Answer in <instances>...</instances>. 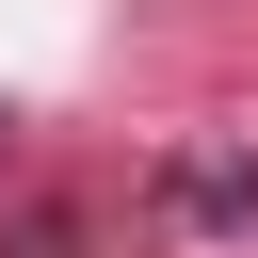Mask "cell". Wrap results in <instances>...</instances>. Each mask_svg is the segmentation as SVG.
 <instances>
[{
	"label": "cell",
	"instance_id": "6da1fadb",
	"mask_svg": "<svg viewBox=\"0 0 258 258\" xmlns=\"http://www.w3.org/2000/svg\"><path fill=\"white\" fill-rule=\"evenodd\" d=\"M194 210L210 226H258V161H194Z\"/></svg>",
	"mask_w": 258,
	"mask_h": 258
}]
</instances>
